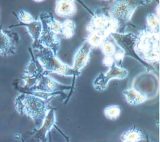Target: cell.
<instances>
[{"label": "cell", "mask_w": 160, "mask_h": 142, "mask_svg": "<svg viewBox=\"0 0 160 142\" xmlns=\"http://www.w3.org/2000/svg\"><path fill=\"white\" fill-rule=\"evenodd\" d=\"M60 93L46 94L42 92H21L15 99L17 113L22 116L28 117L39 129L43 125L48 113L52 108L50 102L54 97Z\"/></svg>", "instance_id": "1"}, {"label": "cell", "mask_w": 160, "mask_h": 142, "mask_svg": "<svg viewBox=\"0 0 160 142\" xmlns=\"http://www.w3.org/2000/svg\"><path fill=\"white\" fill-rule=\"evenodd\" d=\"M86 30L88 35L85 41L93 48H97L113 33L119 32V26L108 9L98 7L93 10Z\"/></svg>", "instance_id": "2"}, {"label": "cell", "mask_w": 160, "mask_h": 142, "mask_svg": "<svg viewBox=\"0 0 160 142\" xmlns=\"http://www.w3.org/2000/svg\"><path fill=\"white\" fill-rule=\"evenodd\" d=\"M135 53L144 64L149 66L159 62V33L146 26L135 34Z\"/></svg>", "instance_id": "3"}, {"label": "cell", "mask_w": 160, "mask_h": 142, "mask_svg": "<svg viewBox=\"0 0 160 142\" xmlns=\"http://www.w3.org/2000/svg\"><path fill=\"white\" fill-rule=\"evenodd\" d=\"M30 48L34 57L39 62L43 70L48 73L53 72L66 77H74L81 75V72H76L70 66L63 63L49 48L42 46L39 43H32Z\"/></svg>", "instance_id": "4"}, {"label": "cell", "mask_w": 160, "mask_h": 142, "mask_svg": "<svg viewBox=\"0 0 160 142\" xmlns=\"http://www.w3.org/2000/svg\"><path fill=\"white\" fill-rule=\"evenodd\" d=\"M152 1L144 0H115L109 2L108 10L118 24V33H125V29L131 22L132 17L138 7L148 5Z\"/></svg>", "instance_id": "5"}, {"label": "cell", "mask_w": 160, "mask_h": 142, "mask_svg": "<svg viewBox=\"0 0 160 142\" xmlns=\"http://www.w3.org/2000/svg\"><path fill=\"white\" fill-rule=\"evenodd\" d=\"M48 15L49 13L43 12L40 13L38 17L42 24V30L37 43L45 48H49L55 55H58L60 49L61 38L52 30L48 20Z\"/></svg>", "instance_id": "6"}, {"label": "cell", "mask_w": 160, "mask_h": 142, "mask_svg": "<svg viewBox=\"0 0 160 142\" xmlns=\"http://www.w3.org/2000/svg\"><path fill=\"white\" fill-rule=\"evenodd\" d=\"M128 75L126 68L113 64L105 72H100L93 80V87L96 91L102 92L108 88L109 83L112 79L123 80Z\"/></svg>", "instance_id": "7"}, {"label": "cell", "mask_w": 160, "mask_h": 142, "mask_svg": "<svg viewBox=\"0 0 160 142\" xmlns=\"http://www.w3.org/2000/svg\"><path fill=\"white\" fill-rule=\"evenodd\" d=\"M19 42L18 33L9 28L0 26V56L7 57L15 55Z\"/></svg>", "instance_id": "8"}, {"label": "cell", "mask_w": 160, "mask_h": 142, "mask_svg": "<svg viewBox=\"0 0 160 142\" xmlns=\"http://www.w3.org/2000/svg\"><path fill=\"white\" fill-rule=\"evenodd\" d=\"M29 52L30 57L24 69L22 78V86L26 87L28 91L36 85L39 78L46 72L39 62L34 57L30 48H29Z\"/></svg>", "instance_id": "9"}, {"label": "cell", "mask_w": 160, "mask_h": 142, "mask_svg": "<svg viewBox=\"0 0 160 142\" xmlns=\"http://www.w3.org/2000/svg\"><path fill=\"white\" fill-rule=\"evenodd\" d=\"M104 57L102 60L103 64L107 67H110L113 64L121 66L124 57L123 50L115 42L113 38L110 36L104 41L100 46Z\"/></svg>", "instance_id": "10"}, {"label": "cell", "mask_w": 160, "mask_h": 142, "mask_svg": "<svg viewBox=\"0 0 160 142\" xmlns=\"http://www.w3.org/2000/svg\"><path fill=\"white\" fill-rule=\"evenodd\" d=\"M113 39L115 41L119 47L123 50L124 57H130L135 59V60L138 61L141 64L144 66L147 71H151L152 68L151 66L144 64L143 61H141L135 53V34L131 33H115L111 35Z\"/></svg>", "instance_id": "11"}, {"label": "cell", "mask_w": 160, "mask_h": 142, "mask_svg": "<svg viewBox=\"0 0 160 142\" xmlns=\"http://www.w3.org/2000/svg\"><path fill=\"white\" fill-rule=\"evenodd\" d=\"M70 86L62 84L52 77L48 72H46L38 80L36 85L29 90L31 92H42L46 94H53L60 92L68 91L71 89Z\"/></svg>", "instance_id": "12"}, {"label": "cell", "mask_w": 160, "mask_h": 142, "mask_svg": "<svg viewBox=\"0 0 160 142\" xmlns=\"http://www.w3.org/2000/svg\"><path fill=\"white\" fill-rule=\"evenodd\" d=\"M57 122V117L54 109H51L45 119L43 125L39 129H34L27 133L23 142H47L48 134L53 129Z\"/></svg>", "instance_id": "13"}, {"label": "cell", "mask_w": 160, "mask_h": 142, "mask_svg": "<svg viewBox=\"0 0 160 142\" xmlns=\"http://www.w3.org/2000/svg\"><path fill=\"white\" fill-rule=\"evenodd\" d=\"M93 48L86 41H84L74 55L72 68L76 72H81L88 65Z\"/></svg>", "instance_id": "14"}, {"label": "cell", "mask_w": 160, "mask_h": 142, "mask_svg": "<svg viewBox=\"0 0 160 142\" xmlns=\"http://www.w3.org/2000/svg\"><path fill=\"white\" fill-rule=\"evenodd\" d=\"M77 12V6L73 0H58L56 2L55 13L59 17H72Z\"/></svg>", "instance_id": "15"}, {"label": "cell", "mask_w": 160, "mask_h": 142, "mask_svg": "<svg viewBox=\"0 0 160 142\" xmlns=\"http://www.w3.org/2000/svg\"><path fill=\"white\" fill-rule=\"evenodd\" d=\"M122 95L128 104L131 106H138L147 102L149 99L147 95L139 91L134 87L128 88L123 90Z\"/></svg>", "instance_id": "16"}, {"label": "cell", "mask_w": 160, "mask_h": 142, "mask_svg": "<svg viewBox=\"0 0 160 142\" xmlns=\"http://www.w3.org/2000/svg\"><path fill=\"white\" fill-rule=\"evenodd\" d=\"M76 24L73 20L67 19L62 22H60V29H59L58 35L60 38L65 39H71L75 34Z\"/></svg>", "instance_id": "17"}, {"label": "cell", "mask_w": 160, "mask_h": 142, "mask_svg": "<svg viewBox=\"0 0 160 142\" xmlns=\"http://www.w3.org/2000/svg\"><path fill=\"white\" fill-rule=\"evenodd\" d=\"M22 26L25 27L27 29L28 33L30 34V36L32 38L33 41V44L37 43L38 39L40 37V34L42 30V24L40 19L38 18L34 21L33 22L28 24H17L16 26Z\"/></svg>", "instance_id": "18"}, {"label": "cell", "mask_w": 160, "mask_h": 142, "mask_svg": "<svg viewBox=\"0 0 160 142\" xmlns=\"http://www.w3.org/2000/svg\"><path fill=\"white\" fill-rule=\"evenodd\" d=\"M120 138L122 141L140 142L145 139V136L141 129L133 126L122 134Z\"/></svg>", "instance_id": "19"}, {"label": "cell", "mask_w": 160, "mask_h": 142, "mask_svg": "<svg viewBox=\"0 0 160 142\" xmlns=\"http://www.w3.org/2000/svg\"><path fill=\"white\" fill-rule=\"evenodd\" d=\"M104 115L109 120H117L121 115V107L118 105H110L104 109Z\"/></svg>", "instance_id": "20"}, {"label": "cell", "mask_w": 160, "mask_h": 142, "mask_svg": "<svg viewBox=\"0 0 160 142\" xmlns=\"http://www.w3.org/2000/svg\"><path fill=\"white\" fill-rule=\"evenodd\" d=\"M147 27L152 32L159 33V19L155 13H150L147 16Z\"/></svg>", "instance_id": "21"}, {"label": "cell", "mask_w": 160, "mask_h": 142, "mask_svg": "<svg viewBox=\"0 0 160 142\" xmlns=\"http://www.w3.org/2000/svg\"><path fill=\"white\" fill-rule=\"evenodd\" d=\"M16 16L21 22L20 24H28L33 22L35 19L31 14L25 10H20L17 12Z\"/></svg>", "instance_id": "22"}, {"label": "cell", "mask_w": 160, "mask_h": 142, "mask_svg": "<svg viewBox=\"0 0 160 142\" xmlns=\"http://www.w3.org/2000/svg\"><path fill=\"white\" fill-rule=\"evenodd\" d=\"M34 2H38V3H39V2H42L43 1H34Z\"/></svg>", "instance_id": "23"}, {"label": "cell", "mask_w": 160, "mask_h": 142, "mask_svg": "<svg viewBox=\"0 0 160 142\" xmlns=\"http://www.w3.org/2000/svg\"><path fill=\"white\" fill-rule=\"evenodd\" d=\"M122 142H130V141H122Z\"/></svg>", "instance_id": "24"}]
</instances>
